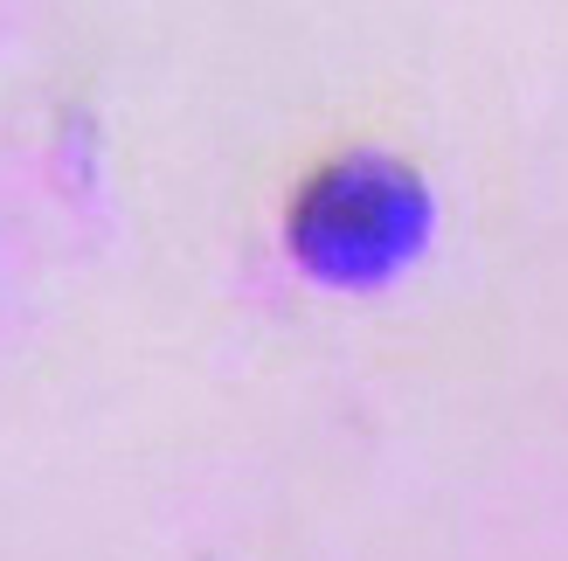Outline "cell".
Segmentation results:
<instances>
[{
	"mask_svg": "<svg viewBox=\"0 0 568 561\" xmlns=\"http://www.w3.org/2000/svg\"><path fill=\"white\" fill-rule=\"evenodd\" d=\"M423 187L395 160H333L292 208V249L333 277V285H367L388 277L395 264L423 243Z\"/></svg>",
	"mask_w": 568,
	"mask_h": 561,
	"instance_id": "1",
	"label": "cell"
}]
</instances>
